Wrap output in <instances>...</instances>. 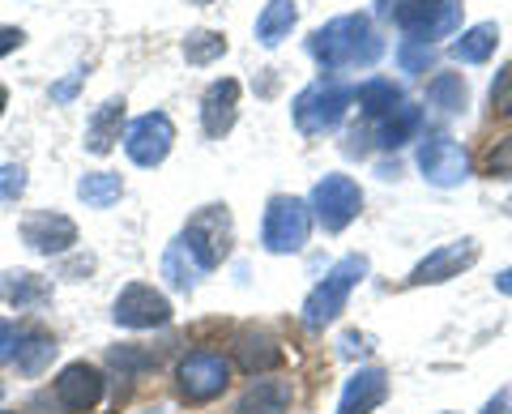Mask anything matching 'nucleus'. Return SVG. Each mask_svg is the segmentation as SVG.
I'll list each match as a JSON object with an SVG mask.
<instances>
[{
	"mask_svg": "<svg viewBox=\"0 0 512 414\" xmlns=\"http://www.w3.org/2000/svg\"><path fill=\"white\" fill-rule=\"evenodd\" d=\"M308 47L325 69H367V65H376L380 52H384L380 35L372 30V22H367L363 13H346V18L325 22L312 35Z\"/></svg>",
	"mask_w": 512,
	"mask_h": 414,
	"instance_id": "f257e3e1",
	"label": "nucleus"
},
{
	"mask_svg": "<svg viewBox=\"0 0 512 414\" xmlns=\"http://www.w3.org/2000/svg\"><path fill=\"white\" fill-rule=\"evenodd\" d=\"M363 278H367V257H342L325 274V282H316L308 291V299H303V325L308 329L333 325L346 312V299Z\"/></svg>",
	"mask_w": 512,
	"mask_h": 414,
	"instance_id": "f03ea898",
	"label": "nucleus"
},
{
	"mask_svg": "<svg viewBox=\"0 0 512 414\" xmlns=\"http://www.w3.org/2000/svg\"><path fill=\"white\" fill-rule=\"evenodd\" d=\"M393 22L419 43L448 39L461 26V0H393L389 5Z\"/></svg>",
	"mask_w": 512,
	"mask_h": 414,
	"instance_id": "7ed1b4c3",
	"label": "nucleus"
},
{
	"mask_svg": "<svg viewBox=\"0 0 512 414\" xmlns=\"http://www.w3.org/2000/svg\"><path fill=\"white\" fill-rule=\"evenodd\" d=\"M184 248L197 257L201 269H214L231 257V240H235V231H231V214H227V205H205V210H197L188 218V227H184Z\"/></svg>",
	"mask_w": 512,
	"mask_h": 414,
	"instance_id": "20e7f679",
	"label": "nucleus"
},
{
	"mask_svg": "<svg viewBox=\"0 0 512 414\" xmlns=\"http://www.w3.org/2000/svg\"><path fill=\"white\" fill-rule=\"evenodd\" d=\"M312 235V205L299 201V197H274L265 210V231H261V244L269 252H278V257H286V252H299L303 244H308Z\"/></svg>",
	"mask_w": 512,
	"mask_h": 414,
	"instance_id": "39448f33",
	"label": "nucleus"
},
{
	"mask_svg": "<svg viewBox=\"0 0 512 414\" xmlns=\"http://www.w3.org/2000/svg\"><path fill=\"white\" fill-rule=\"evenodd\" d=\"M350 99H355V90H346L342 82H316L308 86L295 99V124H299V133H329V129H338L342 116H346V107Z\"/></svg>",
	"mask_w": 512,
	"mask_h": 414,
	"instance_id": "423d86ee",
	"label": "nucleus"
},
{
	"mask_svg": "<svg viewBox=\"0 0 512 414\" xmlns=\"http://www.w3.org/2000/svg\"><path fill=\"white\" fill-rule=\"evenodd\" d=\"M312 214H316V222L325 231H346L350 222L359 218V210H363V193H359V184L350 180V175H325L316 188H312Z\"/></svg>",
	"mask_w": 512,
	"mask_h": 414,
	"instance_id": "0eeeda50",
	"label": "nucleus"
},
{
	"mask_svg": "<svg viewBox=\"0 0 512 414\" xmlns=\"http://www.w3.org/2000/svg\"><path fill=\"white\" fill-rule=\"evenodd\" d=\"M175 380H180L184 402H197V406L214 402V397H222V389L231 385V359L218 355V350H192L180 363Z\"/></svg>",
	"mask_w": 512,
	"mask_h": 414,
	"instance_id": "6e6552de",
	"label": "nucleus"
},
{
	"mask_svg": "<svg viewBox=\"0 0 512 414\" xmlns=\"http://www.w3.org/2000/svg\"><path fill=\"white\" fill-rule=\"evenodd\" d=\"M171 146H175V124H171V116H163V111L137 116L124 133V150L137 167H158L171 154Z\"/></svg>",
	"mask_w": 512,
	"mask_h": 414,
	"instance_id": "1a4fd4ad",
	"label": "nucleus"
},
{
	"mask_svg": "<svg viewBox=\"0 0 512 414\" xmlns=\"http://www.w3.org/2000/svg\"><path fill=\"white\" fill-rule=\"evenodd\" d=\"M111 321L124 325V329H158V325L171 321V304H167V295L154 291V286L133 282V286H124V291L116 295V304H111Z\"/></svg>",
	"mask_w": 512,
	"mask_h": 414,
	"instance_id": "9d476101",
	"label": "nucleus"
},
{
	"mask_svg": "<svg viewBox=\"0 0 512 414\" xmlns=\"http://www.w3.org/2000/svg\"><path fill=\"white\" fill-rule=\"evenodd\" d=\"M419 171L427 184L436 188H457L470 180V154L457 146L453 137H427L419 146Z\"/></svg>",
	"mask_w": 512,
	"mask_h": 414,
	"instance_id": "9b49d317",
	"label": "nucleus"
},
{
	"mask_svg": "<svg viewBox=\"0 0 512 414\" xmlns=\"http://www.w3.org/2000/svg\"><path fill=\"white\" fill-rule=\"evenodd\" d=\"M474 261H478V244H474V240L440 244L436 252H427V257L414 265L410 282H414V286H436V282H448V278H461Z\"/></svg>",
	"mask_w": 512,
	"mask_h": 414,
	"instance_id": "f8f14e48",
	"label": "nucleus"
},
{
	"mask_svg": "<svg viewBox=\"0 0 512 414\" xmlns=\"http://www.w3.org/2000/svg\"><path fill=\"white\" fill-rule=\"evenodd\" d=\"M22 240L35 252H43V257H60V252H69L77 244V227L73 218H64L56 210H39L22 222Z\"/></svg>",
	"mask_w": 512,
	"mask_h": 414,
	"instance_id": "ddd939ff",
	"label": "nucleus"
},
{
	"mask_svg": "<svg viewBox=\"0 0 512 414\" xmlns=\"http://www.w3.org/2000/svg\"><path fill=\"white\" fill-rule=\"evenodd\" d=\"M103 397V372L90 368V363H69L60 376H56V402L64 410L82 414V410H94Z\"/></svg>",
	"mask_w": 512,
	"mask_h": 414,
	"instance_id": "4468645a",
	"label": "nucleus"
},
{
	"mask_svg": "<svg viewBox=\"0 0 512 414\" xmlns=\"http://www.w3.org/2000/svg\"><path fill=\"white\" fill-rule=\"evenodd\" d=\"M384 397H389V376L380 368H359L346 380L338 414H372L376 406H384Z\"/></svg>",
	"mask_w": 512,
	"mask_h": 414,
	"instance_id": "2eb2a0df",
	"label": "nucleus"
},
{
	"mask_svg": "<svg viewBox=\"0 0 512 414\" xmlns=\"http://www.w3.org/2000/svg\"><path fill=\"white\" fill-rule=\"evenodd\" d=\"M235 116H239V82L222 77V82H214L210 90H205L201 124H205V133H210V137H222V133H231Z\"/></svg>",
	"mask_w": 512,
	"mask_h": 414,
	"instance_id": "dca6fc26",
	"label": "nucleus"
},
{
	"mask_svg": "<svg viewBox=\"0 0 512 414\" xmlns=\"http://www.w3.org/2000/svg\"><path fill=\"white\" fill-rule=\"evenodd\" d=\"M235 363L248 376H261V372H269V368H278L282 363V346L269 338V333L248 329V333H239V342H235Z\"/></svg>",
	"mask_w": 512,
	"mask_h": 414,
	"instance_id": "f3484780",
	"label": "nucleus"
},
{
	"mask_svg": "<svg viewBox=\"0 0 512 414\" xmlns=\"http://www.w3.org/2000/svg\"><path fill=\"white\" fill-rule=\"evenodd\" d=\"M291 406V385L286 380H252L239 397L235 414H286Z\"/></svg>",
	"mask_w": 512,
	"mask_h": 414,
	"instance_id": "a211bd4d",
	"label": "nucleus"
},
{
	"mask_svg": "<svg viewBox=\"0 0 512 414\" xmlns=\"http://www.w3.org/2000/svg\"><path fill=\"white\" fill-rule=\"evenodd\" d=\"M299 22V5L295 0H269L256 18V43L261 47H278L282 39H291V30Z\"/></svg>",
	"mask_w": 512,
	"mask_h": 414,
	"instance_id": "6ab92c4d",
	"label": "nucleus"
},
{
	"mask_svg": "<svg viewBox=\"0 0 512 414\" xmlns=\"http://www.w3.org/2000/svg\"><path fill=\"white\" fill-rule=\"evenodd\" d=\"M120 120H124V99H107L94 111L90 129H86V150L90 154H107L120 141Z\"/></svg>",
	"mask_w": 512,
	"mask_h": 414,
	"instance_id": "aec40b11",
	"label": "nucleus"
},
{
	"mask_svg": "<svg viewBox=\"0 0 512 414\" xmlns=\"http://www.w3.org/2000/svg\"><path fill=\"white\" fill-rule=\"evenodd\" d=\"M427 103L440 111V116H457V111H466L470 103V90L461 82V73H440L427 82Z\"/></svg>",
	"mask_w": 512,
	"mask_h": 414,
	"instance_id": "412c9836",
	"label": "nucleus"
},
{
	"mask_svg": "<svg viewBox=\"0 0 512 414\" xmlns=\"http://www.w3.org/2000/svg\"><path fill=\"white\" fill-rule=\"evenodd\" d=\"M77 197H82L90 210H107V205H116L124 197V180L116 171H90L77 180Z\"/></svg>",
	"mask_w": 512,
	"mask_h": 414,
	"instance_id": "4be33fe9",
	"label": "nucleus"
},
{
	"mask_svg": "<svg viewBox=\"0 0 512 414\" xmlns=\"http://www.w3.org/2000/svg\"><path fill=\"white\" fill-rule=\"evenodd\" d=\"M419 124H423V111L414 107V103H402V107L393 111V116L380 120V146H384V150H402L406 141H414Z\"/></svg>",
	"mask_w": 512,
	"mask_h": 414,
	"instance_id": "5701e85b",
	"label": "nucleus"
},
{
	"mask_svg": "<svg viewBox=\"0 0 512 414\" xmlns=\"http://www.w3.org/2000/svg\"><path fill=\"white\" fill-rule=\"evenodd\" d=\"M355 99L363 107V116H372V120H384V116H393L397 107H402V90H397L393 82H384V77H376V82H363L355 90Z\"/></svg>",
	"mask_w": 512,
	"mask_h": 414,
	"instance_id": "b1692460",
	"label": "nucleus"
},
{
	"mask_svg": "<svg viewBox=\"0 0 512 414\" xmlns=\"http://www.w3.org/2000/svg\"><path fill=\"white\" fill-rule=\"evenodd\" d=\"M495 43H500V26H495V22L470 26L466 35L453 43V56L461 60V65H483V60L495 52Z\"/></svg>",
	"mask_w": 512,
	"mask_h": 414,
	"instance_id": "393cba45",
	"label": "nucleus"
},
{
	"mask_svg": "<svg viewBox=\"0 0 512 414\" xmlns=\"http://www.w3.org/2000/svg\"><path fill=\"white\" fill-rule=\"evenodd\" d=\"M163 274L171 278L175 291H197V282H201L205 269H201L197 257H192V252L184 248V240H175V244L167 248V257H163Z\"/></svg>",
	"mask_w": 512,
	"mask_h": 414,
	"instance_id": "a878e982",
	"label": "nucleus"
},
{
	"mask_svg": "<svg viewBox=\"0 0 512 414\" xmlns=\"http://www.w3.org/2000/svg\"><path fill=\"white\" fill-rule=\"evenodd\" d=\"M13 359H18L22 376H39L47 363L56 359V338H52V333H39V329L26 333V338L18 342V355H13Z\"/></svg>",
	"mask_w": 512,
	"mask_h": 414,
	"instance_id": "bb28decb",
	"label": "nucleus"
},
{
	"mask_svg": "<svg viewBox=\"0 0 512 414\" xmlns=\"http://www.w3.org/2000/svg\"><path fill=\"white\" fill-rule=\"evenodd\" d=\"M222 52H227V35H218V30H192V35L184 39L188 65H214Z\"/></svg>",
	"mask_w": 512,
	"mask_h": 414,
	"instance_id": "cd10ccee",
	"label": "nucleus"
},
{
	"mask_svg": "<svg viewBox=\"0 0 512 414\" xmlns=\"http://www.w3.org/2000/svg\"><path fill=\"white\" fill-rule=\"evenodd\" d=\"M0 291H5V299H9V304H43V299H47V282L43 278H35V274H22V269H18V274H5V278H0Z\"/></svg>",
	"mask_w": 512,
	"mask_h": 414,
	"instance_id": "c85d7f7f",
	"label": "nucleus"
},
{
	"mask_svg": "<svg viewBox=\"0 0 512 414\" xmlns=\"http://www.w3.org/2000/svg\"><path fill=\"white\" fill-rule=\"evenodd\" d=\"M397 60H402L406 73H423V69L431 65V47L419 43V39H406L402 47H397Z\"/></svg>",
	"mask_w": 512,
	"mask_h": 414,
	"instance_id": "c756f323",
	"label": "nucleus"
},
{
	"mask_svg": "<svg viewBox=\"0 0 512 414\" xmlns=\"http://www.w3.org/2000/svg\"><path fill=\"white\" fill-rule=\"evenodd\" d=\"M22 193H26V167L5 163V167H0V201H13Z\"/></svg>",
	"mask_w": 512,
	"mask_h": 414,
	"instance_id": "7c9ffc66",
	"label": "nucleus"
},
{
	"mask_svg": "<svg viewBox=\"0 0 512 414\" xmlns=\"http://www.w3.org/2000/svg\"><path fill=\"white\" fill-rule=\"evenodd\" d=\"M491 111L495 116H512V65L495 77V86H491Z\"/></svg>",
	"mask_w": 512,
	"mask_h": 414,
	"instance_id": "2f4dec72",
	"label": "nucleus"
},
{
	"mask_svg": "<svg viewBox=\"0 0 512 414\" xmlns=\"http://www.w3.org/2000/svg\"><path fill=\"white\" fill-rule=\"evenodd\" d=\"M487 175H512V137H504L500 146L487 154Z\"/></svg>",
	"mask_w": 512,
	"mask_h": 414,
	"instance_id": "473e14b6",
	"label": "nucleus"
},
{
	"mask_svg": "<svg viewBox=\"0 0 512 414\" xmlns=\"http://www.w3.org/2000/svg\"><path fill=\"white\" fill-rule=\"evenodd\" d=\"M18 342H22V333H18V325L13 321H0V368L18 355Z\"/></svg>",
	"mask_w": 512,
	"mask_h": 414,
	"instance_id": "72a5a7b5",
	"label": "nucleus"
},
{
	"mask_svg": "<svg viewBox=\"0 0 512 414\" xmlns=\"http://www.w3.org/2000/svg\"><path fill=\"white\" fill-rule=\"evenodd\" d=\"M22 30L18 26H0V60H5L9 52H18V47H22Z\"/></svg>",
	"mask_w": 512,
	"mask_h": 414,
	"instance_id": "f704fd0d",
	"label": "nucleus"
},
{
	"mask_svg": "<svg viewBox=\"0 0 512 414\" xmlns=\"http://www.w3.org/2000/svg\"><path fill=\"white\" fill-rule=\"evenodd\" d=\"M82 77H86V73H73V77H69V82H60V86H56L52 94H56V99H69V94L77 90V82H82Z\"/></svg>",
	"mask_w": 512,
	"mask_h": 414,
	"instance_id": "c9c22d12",
	"label": "nucleus"
},
{
	"mask_svg": "<svg viewBox=\"0 0 512 414\" xmlns=\"http://www.w3.org/2000/svg\"><path fill=\"white\" fill-rule=\"evenodd\" d=\"M495 286H500V291H504V295H512V265L504 269V274H500V278H495Z\"/></svg>",
	"mask_w": 512,
	"mask_h": 414,
	"instance_id": "e433bc0d",
	"label": "nucleus"
},
{
	"mask_svg": "<svg viewBox=\"0 0 512 414\" xmlns=\"http://www.w3.org/2000/svg\"><path fill=\"white\" fill-rule=\"evenodd\" d=\"M5 103H9V94H5V86H0V116H5Z\"/></svg>",
	"mask_w": 512,
	"mask_h": 414,
	"instance_id": "4c0bfd02",
	"label": "nucleus"
},
{
	"mask_svg": "<svg viewBox=\"0 0 512 414\" xmlns=\"http://www.w3.org/2000/svg\"><path fill=\"white\" fill-rule=\"evenodd\" d=\"M0 414H13V410H0Z\"/></svg>",
	"mask_w": 512,
	"mask_h": 414,
	"instance_id": "58836bf2",
	"label": "nucleus"
},
{
	"mask_svg": "<svg viewBox=\"0 0 512 414\" xmlns=\"http://www.w3.org/2000/svg\"><path fill=\"white\" fill-rule=\"evenodd\" d=\"M0 397H5V389H0Z\"/></svg>",
	"mask_w": 512,
	"mask_h": 414,
	"instance_id": "ea45409f",
	"label": "nucleus"
}]
</instances>
